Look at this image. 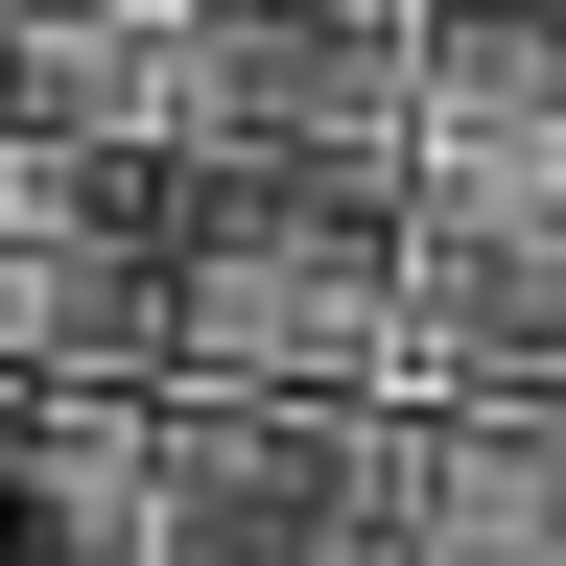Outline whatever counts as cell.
<instances>
[{
  "label": "cell",
  "mask_w": 566,
  "mask_h": 566,
  "mask_svg": "<svg viewBox=\"0 0 566 566\" xmlns=\"http://www.w3.org/2000/svg\"><path fill=\"white\" fill-rule=\"evenodd\" d=\"M424 566H566V401H424Z\"/></svg>",
  "instance_id": "obj_4"
},
{
  "label": "cell",
  "mask_w": 566,
  "mask_h": 566,
  "mask_svg": "<svg viewBox=\"0 0 566 566\" xmlns=\"http://www.w3.org/2000/svg\"><path fill=\"white\" fill-rule=\"evenodd\" d=\"M0 543L24 566H189V378H48L0 424Z\"/></svg>",
  "instance_id": "obj_3"
},
{
  "label": "cell",
  "mask_w": 566,
  "mask_h": 566,
  "mask_svg": "<svg viewBox=\"0 0 566 566\" xmlns=\"http://www.w3.org/2000/svg\"><path fill=\"white\" fill-rule=\"evenodd\" d=\"M401 212H566V0L401 24Z\"/></svg>",
  "instance_id": "obj_2"
},
{
  "label": "cell",
  "mask_w": 566,
  "mask_h": 566,
  "mask_svg": "<svg viewBox=\"0 0 566 566\" xmlns=\"http://www.w3.org/2000/svg\"><path fill=\"white\" fill-rule=\"evenodd\" d=\"M0 566H24V543H0Z\"/></svg>",
  "instance_id": "obj_5"
},
{
  "label": "cell",
  "mask_w": 566,
  "mask_h": 566,
  "mask_svg": "<svg viewBox=\"0 0 566 566\" xmlns=\"http://www.w3.org/2000/svg\"><path fill=\"white\" fill-rule=\"evenodd\" d=\"M166 378L378 401L401 378V189L378 166H189V212H166Z\"/></svg>",
  "instance_id": "obj_1"
}]
</instances>
